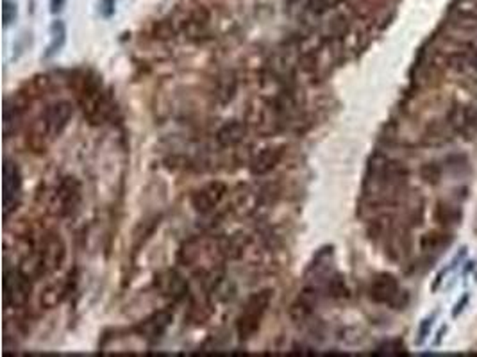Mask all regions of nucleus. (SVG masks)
I'll list each match as a JSON object with an SVG mask.
<instances>
[{
  "mask_svg": "<svg viewBox=\"0 0 477 357\" xmlns=\"http://www.w3.org/2000/svg\"><path fill=\"white\" fill-rule=\"evenodd\" d=\"M370 299L377 304L401 307L402 306V291L399 281L391 274H377L370 284Z\"/></svg>",
  "mask_w": 477,
  "mask_h": 357,
  "instance_id": "7",
  "label": "nucleus"
},
{
  "mask_svg": "<svg viewBox=\"0 0 477 357\" xmlns=\"http://www.w3.org/2000/svg\"><path fill=\"white\" fill-rule=\"evenodd\" d=\"M420 173H422V179L426 182H429V185H438L441 179V166L438 165V162H427V165L422 166Z\"/></svg>",
  "mask_w": 477,
  "mask_h": 357,
  "instance_id": "23",
  "label": "nucleus"
},
{
  "mask_svg": "<svg viewBox=\"0 0 477 357\" xmlns=\"http://www.w3.org/2000/svg\"><path fill=\"white\" fill-rule=\"evenodd\" d=\"M22 172L16 162L6 159L2 166V213L4 218L15 213L22 200Z\"/></svg>",
  "mask_w": 477,
  "mask_h": 357,
  "instance_id": "2",
  "label": "nucleus"
},
{
  "mask_svg": "<svg viewBox=\"0 0 477 357\" xmlns=\"http://www.w3.org/2000/svg\"><path fill=\"white\" fill-rule=\"evenodd\" d=\"M448 234H443V232H427V234L422 236L420 239V245H422L424 252H434V250L441 249L445 243H448Z\"/></svg>",
  "mask_w": 477,
  "mask_h": 357,
  "instance_id": "20",
  "label": "nucleus"
},
{
  "mask_svg": "<svg viewBox=\"0 0 477 357\" xmlns=\"http://www.w3.org/2000/svg\"><path fill=\"white\" fill-rule=\"evenodd\" d=\"M344 0H307V9L313 13H317V15H320V13H326L329 11V9L337 8L338 4H342Z\"/></svg>",
  "mask_w": 477,
  "mask_h": 357,
  "instance_id": "25",
  "label": "nucleus"
},
{
  "mask_svg": "<svg viewBox=\"0 0 477 357\" xmlns=\"http://www.w3.org/2000/svg\"><path fill=\"white\" fill-rule=\"evenodd\" d=\"M81 204V185L76 177H65L56 188L52 207L59 217H70Z\"/></svg>",
  "mask_w": 477,
  "mask_h": 357,
  "instance_id": "4",
  "label": "nucleus"
},
{
  "mask_svg": "<svg viewBox=\"0 0 477 357\" xmlns=\"http://www.w3.org/2000/svg\"><path fill=\"white\" fill-rule=\"evenodd\" d=\"M155 286L159 288L161 295L170 296L172 300H179L186 295L188 291V284H186L185 279L174 270L163 271V274L159 275L158 281H155Z\"/></svg>",
  "mask_w": 477,
  "mask_h": 357,
  "instance_id": "14",
  "label": "nucleus"
},
{
  "mask_svg": "<svg viewBox=\"0 0 477 357\" xmlns=\"http://www.w3.org/2000/svg\"><path fill=\"white\" fill-rule=\"evenodd\" d=\"M31 98L27 97L24 91H19V93H13L11 97L6 98L4 102V122H2V130H4V138L15 136L16 133L20 130L24 122V116H26V111L29 109Z\"/></svg>",
  "mask_w": 477,
  "mask_h": 357,
  "instance_id": "5",
  "label": "nucleus"
},
{
  "mask_svg": "<svg viewBox=\"0 0 477 357\" xmlns=\"http://www.w3.org/2000/svg\"><path fill=\"white\" fill-rule=\"evenodd\" d=\"M247 134L245 123L240 122V120H231V122L224 123L220 127V130L217 133V141L220 147H235V145L242 143L243 138Z\"/></svg>",
  "mask_w": 477,
  "mask_h": 357,
  "instance_id": "17",
  "label": "nucleus"
},
{
  "mask_svg": "<svg viewBox=\"0 0 477 357\" xmlns=\"http://www.w3.org/2000/svg\"><path fill=\"white\" fill-rule=\"evenodd\" d=\"M172 320H174V314L172 311L163 309L158 311V313L150 314L148 318H145L140 325L136 327V331L140 332L141 336L148 339H158L167 332V328L170 327Z\"/></svg>",
  "mask_w": 477,
  "mask_h": 357,
  "instance_id": "11",
  "label": "nucleus"
},
{
  "mask_svg": "<svg viewBox=\"0 0 477 357\" xmlns=\"http://www.w3.org/2000/svg\"><path fill=\"white\" fill-rule=\"evenodd\" d=\"M19 19V4H16L15 0H4V4H2V22H4V27L13 26Z\"/></svg>",
  "mask_w": 477,
  "mask_h": 357,
  "instance_id": "24",
  "label": "nucleus"
},
{
  "mask_svg": "<svg viewBox=\"0 0 477 357\" xmlns=\"http://www.w3.org/2000/svg\"><path fill=\"white\" fill-rule=\"evenodd\" d=\"M43 275L58 271L66 259V245L59 234L45 236L40 250L36 252Z\"/></svg>",
  "mask_w": 477,
  "mask_h": 357,
  "instance_id": "6",
  "label": "nucleus"
},
{
  "mask_svg": "<svg viewBox=\"0 0 477 357\" xmlns=\"http://www.w3.org/2000/svg\"><path fill=\"white\" fill-rule=\"evenodd\" d=\"M429 325H431V321L429 320H424V324H422V327H420V332H419V343H422L424 339H426V336H427V332H429Z\"/></svg>",
  "mask_w": 477,
  "mask_h": 357,
  "instance_id": "28",
  "label": "nucleus"
},
{
  "mask_svg": "<svg viewBox=\"0 0 477 357\" xmlns=\"http://www.w3.org/2000/svg\"><path fill=\"white\" fill-rule=\"evenodd\" d=\"M282 154H284V148L282 147H265L263 150H260L250 159V173L252 175H265V173L272 172L281 162Z\"/></svg>",
  "mask_w": 477,
  "mask_h": 357,
  "instance_id": "12",
  "label": "nucleus"
},
{
  "mask_svg": "<svg viewBox=\"0 0 477 357\" xmlns=\"http://www.w3.org/2000/svg\"><path fill=\"white\" fill-rule=\"evenodd\" d=\"M225 193H227V186L220 181H213L210 185L202 186L192 195L193 209L199 211V213H210L222 202Z\"/></svg>",
  "mask_w": 477,
  "mask_h": 357,
  "instance_id": "8",
  "label": "nucleus"
},
{
  "mask_svg": "<svg viewBox=\"0 0 477 357\" xmlns=\"http://www.w3.org/2000/svg\"><path fill=\"white\" fill-rule=\"evenodd\" d=\"M101 11L104 16H111L115 13V0H102Z\"/></svg>",
  "mask_w": 477,
  "mask_h": 357,
  "instance_id": "26",
  "label": "nucleus"
},
{
  "mask_svg": "<svg viewBox=\"0 0 477 357\" xmlns=\"http://www.w3.org/2000/svg\"><path fill=\"white\" fill-rule=\"evenodd\" d=\"M272 289H263L260 293H254L249 300H247L245 307H243L242 314L236 324V331H238L240 339H249L260 331L261 320H263L265 313H267L268 306L272 302Z\"/></svg>",
  "mask_w": 477,
  "mask_h": 357,
  "instance_id": "1",
  "label": "nucleus"
},
{
  "mask_svg": "<svg viewBox=\"0 0 477 357\" xmlns=\"http://www.w3.org/2000/svg\"><path fill=\"white\" fill-rule=\"evenodd\" d=\"M66 34L68 33H66V26L63 20H54L51 24V43H48L47 51H45L43 59H51L61 52V48L66 43Z\"/></svg>",
  "mask_w": 477,
  "mask_h": 357,
  "instance_id": "18",
  "label": "nucleus"
},
{
  "mask_svg": "<svg viewBox=\"0 0 477 357\" xmlns=\"http://www.w3.org/2000/svg\"><path fill=\"white\" fill-rule=\"evenodd\" d=\"M51 141L52 138L47 129V123H45L43 116H40V118L34 120V122L31 123L29 134H27V147H29L34 154H43Z\"/></svg>",
  "mask_w": 477,
  "mask_h": 357,
  "instance_id": "16",
  "label": "nucleus"
},
{
  "mask_svg": "<svg viewBox=\"0 0 477 357\" xmlns=\"http://www.w3.org/2000/svg\"><path fill=\"white\" fill-rule=\"evenodd\" d=\"M452 22L461 29H477V0H459L452 9Z\"/></svg>",
  "mask_w": 477,
  "mask_h": 357,
  "instance_id": "15",
  "label": "nucleus"
},
{
  "mask_svg": "<svg viewBox=\"0 0 477 357\" xmlns=\"http://www.w3.org/2000/svg\"><path fill=\"white\" fill-rule=\"evenodd\" d=\"M73 115V105L68 100H59L56 104L48 105L47 111H45L43 120L47 123V129L51 133L52 140L59 138L63 134V130L68 127L70 120Z\"/></svg>",
  "mask_w": 477,
  "mask_h": 357,
  "instance_id": "9",
  "label": "nucleus"
},
{
  "mask_svg": "<svg viewBox=\"0 0 477 357\" xmlns=\"http://www.w3.org/2000/svg\"><path fill=\"white\" fill-rule=\"evenodd\" d=\"M178 26H175L174 20H159L154 24V36L159 40H168V38H174V34L178 33Z\"/></svg>",
  "mask_w": 477,
  "mask_h": 357,
  "instance_id": "22",
  "label": "nucleus"
},
{
  "mask_svg": "<svg viewBox=\"0 0 477 357\" xmlns=\"http://www.w3.org/2000/svg\"><path fill=\"white\" fill-rule=\"evenodd\" d=\"M70 277H72V275L48 282V284L41 289L40 306L43 307V309H52V307H56L58 304H61L63 300L66 299V295L70 293V288H72V281H70Z\"/></svg>",
  "mask_w": 477,
  "mask_h": 357,
  "instance_id": "13",
  "label": "nucleus"
},
{
  "mask_svg": "<svg viewBox=\"0 0 477 357\" xmlns=\"http://www.w3.org/2000/svg\"><path fill=\"white\" fill-rule=\"evenodd\" d=\"M65 6H66V0H48V8H51L52 15H58V13H61L63 9H65Z\"/></svg>",
  "mask_w": 477,
  "mask_h": 357,
  "instance_id": "27",
  "label": "nucleus"
},
{
  "mask_svg": "<svg viewBox=\"0 0 477 357\" xmlns=\"http://www.w3.org/2000/svg\"><path fill=\"white\" fill-rule=\"evenodd\" d=\"M33 293V279L22 270H6L4 274V304L6 307H24Z\"/></svg>",
  "mask_w": 477,
  "mask_h": 357,
  "instance_id": "3",
  "label": "nucleus"
},
{
  "mask_svg": "<svg viewBox=\"0 0 477 357\" xmlns=\"http://www.w3.org/2000/svg\"><path fill=\"white\" fill-rule=\"evenodd\" d=\"M472 66H473V70H477V52H476V56H473V59H472Z\"/></svg>",
  "mask_w": 477,
  "mask_h": 357,
  "instance_id": "29",
  "label": "nucleus"
},
{
  "mask_svg": "<svg viewBox=\"0 0 477 357\" xmlns=\"http://www.w3.org/2000/svg\"><path fill=\"white\" fill-rule=\"evenodd\" d=\"M448 125L454 133L472 136L477 129V109L465 104L454 105L448 115Z\"/></svg>",
  "mask_w": 477,
  "mask_h": 357,
  "instance_id": "10",
  "label": "nucleus"
},
{
  "mask_svg": "<svg viewBox=\"0 0 477 357\" xmlns=\"http://www.w3.org/2000/svg\"><path fill=\"white\" fill-rule=\"evenodd\" d=\"M436 218L438 222L443 225L458 224V220L461 218V211H459L456 206H451V204H438Z\"/></svg>",
  "mask_w": 477,
  "mask_h": 357,
  "instance_id": "21",
  "label": "nucleus"
},
{
  "mask_svg": "<svg viewBox=\"0 0 477 357\" xmlns=\"http://www.w3.org/2000/svg\"><path fill=\"white\" fill-rule=\"evenodd\" d=\"M236 86H238V81H236L235 73L225 72L218 77V86H217V95L220 97V100L229 102L236 93Z\"/></svg>",
  "mask_w": 477,
  "mask_h": 357,
  "instance_id": "19",
  "label": "nucleus"
}]
</instances>
